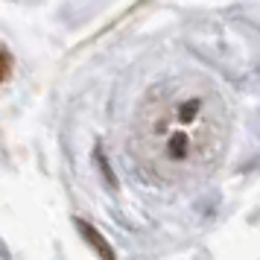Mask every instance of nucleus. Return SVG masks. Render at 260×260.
I'll use <instances>...</instances> for the list:
<instances>
[{
  "mask_svg": "<svg viewBox=\"0 0 260 260\" xmlns=\"http://www.w3.org/2000/svg\"><path fill=\"white\" fill-rule=\"evenodd\" d=\"M6 68H9V61H6V56H3V53H0V79L6 76Z\"/></svg>",
  "mask_w": 260,
  "mask_h": 260,
  "instance_id": "obj_2",
  "label": "nucleus"
},
{
  "mask_svg": "<svg viewBox=\"0 0 260 260\" xmlns=\"http://www.w3.org/2000/svg\"><path fill=\"white\" fill-rule=\"evenodd\" d=\"M225 108L211 85L173 79L155 88L135 120L132 149L143 173L181 181L216 161L225 143Z\"/></svg>",
  "mask_w": 260,
  "mask_h": 260,
  "instance_id": "obj_1",
  "label": "nucleus"
}]
</instances>
